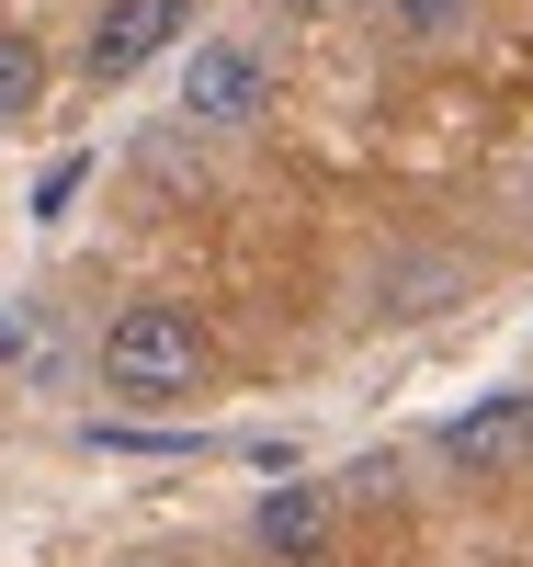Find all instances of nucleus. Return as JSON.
<instances>
[{
  "mask_svg": "<svg viewBox=\"0 0 533 567\" xmlns=\"http://www.w3.org/2000/svg\"><path fill=\"white\" fill-rule=\"evenodd\" d=\"M103 386L114 398H205L216 386V341H205V318L148 296V307H125L103 329Z\"/></svg>",
  "mask_w": 533,
  "mask_h": 567,
  "instance_id": "f257e3e1",
  "label": "nucleus"
},
{
  "mask_svg": "<svg viewBox=\"0 0 533 567\" xmlns=\"http://www.w3.org/2000/svg\"><path fill=\"white\" fill-rule=\"evenodd\" d=\"M273 114V58L250 34H216V45H193V69H182V125H216V136H238V125H262Z\"/></svg>",
  "mask_w": 533,
  "mask_h": 567,
  "instance_id": "f03ea898",
  "label": "nucleus"
},
{
  "mask_svg": "<svg viewBox=\"0 0 533 567\" xmlns=\"http://www.w3.org/2000/svg\"><path fill=\"white\" fill-rule=\"evenodd\" d=\"M182 34H193V0H103L91 34H80V69L91 80H136V69H160Z\"/></svg>",
  "mask_w": 533,
  "mask_h": 567,
  "instance_id": "7ed1b4c3",
  "label": "nucleus"
},
{
  "mask_svg": "<svg viewBox=\"0 0 533 567\" xmlns=\"http://www.w3.org/2000/svg\"><path fill=\"white\" fill-rule=\"evenodd\" d=\"M443 454L465 488H511L533 477V398H476L465 420H443Z\"/></svg>",
  "mask_w": 533,
  "mask_h": 567,
  "instance_id": "20e7f679",
  "label": "nucleus"
},
{
  "mask_svg": "<svg viewBox=\"0 0 533 567\" xmlns=\"http://www.w3.org/2000/svg\"><path fill=\"white\" fill-rule=\"evenodd\" d=\"M250 534H262V556H318V545H329V499H318V488H262Z\"/></svg>",
  "mask_w": 533,
  "mask_h": 567,
  "instance_id": "39448f33",
  "label": "nucleus"
},
{
  "mask_svg": "<svg viewBox=\"0 0 533 567\" xmlns=\"http://www.w3.org/2000/svg\"><path fill=\"white\" fill-rule=\"evenodd\" d=\"M34 103H45V58H34L12 23H0V125H23Z\"/></svg>",
  "mask_w": 533,
  "mask_h": 567,
  "instance_id": "423d86ee",
  "label": "nucleus"
},
{
  "mask_svg": "<svg viewBox=\"0 0 533 567\" xmlns=\"http://www.w3.org/2000/svg\"><path fill=\"white\" fill-rule=\"evenodd\" d=\"M80 182H91V159H58V171L34 182V216H69V194H80Z\"/></svg>",
  "mask_w": 533,
  "mask_h": 567,
  "instance_id": "0eeeda50",
  "label": "nucleus"
},
{
  "mask_svg": "<svg viewBox=\"0 0 533 567\" xmlns=\"http://www.w3.org/2000/svg\"><path fill=\"white\" fill-rule=\"evenodd\" d=\"M386 12H398V23H409V34H443V23H454V12H465V0H386Z\"/></svg>",
  "mask_w": 533,
  "mask_h": 567,
  "instance_id": "6e6552de",
  "label": "nucleus"
},
{
  "mask_svg": "<svg viewBox=\"0 0 533 567\" xmlns=\"http://www.w3.org/2000/svg\"><path fill=\"white\" fill-rule=\"evenodd\" d=\"M0 352H23V318H12V307H0Z\"/></svg>",
  "mask_w": 533,
  "mask_h": 567,
  "instance_id": "1a4fd4ad",
  "label": "nucleus"
},
{
  "mask_svg": "<svg viewBox=\"0 0 533 567\" xmlns=\"http://www.w3.org/2000/svg\"><path fill=\"white\" fill-rule=\"evenodd\" d=\"M284 12H329V0H284Z\"/></svg>",
  "mask_w": 533,
  "mask_h": 567,
  "instance_id": "9d476101",
  "label": "nucleus"
}]
</instances>
